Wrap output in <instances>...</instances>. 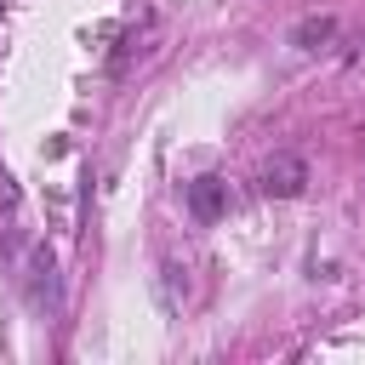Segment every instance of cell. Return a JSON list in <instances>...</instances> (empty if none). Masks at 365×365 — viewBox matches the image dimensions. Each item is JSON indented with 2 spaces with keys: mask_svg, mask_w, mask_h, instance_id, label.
Returning <instances> with one entry per match:
<instances>
[{
  "mask_svg": "<svg viewBox=\"0 0 365 365\" xmlns=\"http://www.w3.org/2000/svg\"><path fill=\"white\" fill-rule=\"evenodd\" d=\"M308 188V165L297 160V154H279L268 171H262V194L268 200H291V194H302Z\"/></svg>",
  "mask_w": 365,
  "mask_h": 365,
  "instance_id": "1",
  "label": "cell"
},
{
  "mask_svg": "<svg viewBox=\"0 0 365 365\" xmlns=\"http://www.w3.org/2000/svg\"><path fill=\"white\" fill-rule=\"evenodd\" d=\"M188 211H194V222H217L228 211V182L222 177H194L188 182Z\"/></svg>",
  "mask_w": 365,
  "mask_h": 365,
  "instance_id": "2",
  "label": "cell"
},
{
  "mask_svg": "<svg viewBox=\"0 0 365 365\" xmlns=\"http://www.w3.org/2000/svg\"><path fill=\"white\" fill-rule=\"evenodd\" d=\"M331 34H336V23H331V17H302V23L291 29V46H302V51H319Z\"/></svg>",
  "mask_w": 365,
  "mask_h": 365,
  "instance_id": "3",
  "label": "cell"
}]
</instances>
